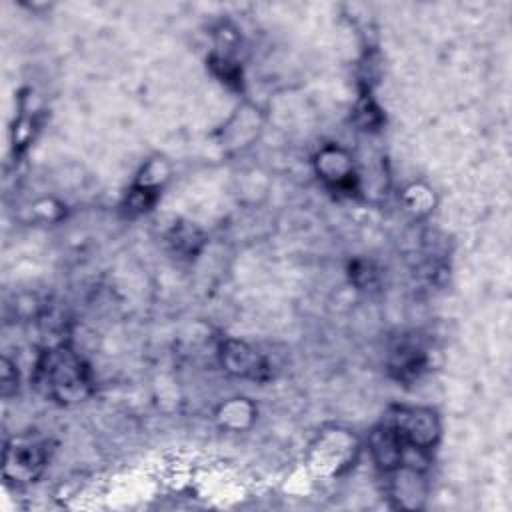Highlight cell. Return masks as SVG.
I'll return each mask as SVG.
<instances>
[{"label":"cell","mask_w":512,"mask_h":512,"mask_svg":"<svg viewBox=\"0 0 512 512\" xmlns=\"http://www.w3.org/2000/svg\"><path fill=\"white\" fill-rule=\"evenodd\" d=\"M40 390L56 402H80L90 392L88 372L82 360L68 348L48 350L36 370Z\"/></svg>","instance_id":"obj_1"},{"label":"cell","mask_w":512,"mask_h":512,"mask_svg":"<svg viewBox=\"0 0 512 512\" xmlns=\"http://www.w3.org/2000/svg\"><path fill=\"white\" fill-rule=\"evenodd\" d=\"M46 444L30 434L14 436L4 450V474L14 482H32L46 466Z\"/></svg>","instance_id":"obj_2"},{"label":"cell","mask_w":512,"mask_h":512,"mask_svg":"<svg viewBox=\"0 0 512 512\" xmlns=\"http://www.w3.org/2000/svg\"><path fill=\"white\" fill-rule=\"evenodd\" d=\"M390 428L404 442V446H414L418 450L432 446L438 436V424L434 414L420 408L398 410Z\"/></svg>","instance_id":"obj_3"},{"label":"cell","mask_w":512,"mask_h":512,"mask_svg":"<svg viewBox=\"0 0 512 512\" xmlns=\"http://www.w3.org/2000/svg\"><path fill=\"white\" fill-rule=\"evenodd\" d=\"M422 364H424V358L416 346H400L392 360V368L398 372L400 378L416 376Z\"/></svg>","instance_id":"obj_5"},{"label":"cell","mask_w":512,"mask_h":512,"mask_svg":"<svg viewBox=\"0 0 512 512\" xmlns=\"http://www.w3.org/2000/svg\"><path fill=\"white\" fill-rule=\"evenodd\" d=\"M222 362L230 372L248 378H262L266 370V362L242 342H226L222 348Z\"/></svg>","instance_id":"obj_4"}]
</instances>
